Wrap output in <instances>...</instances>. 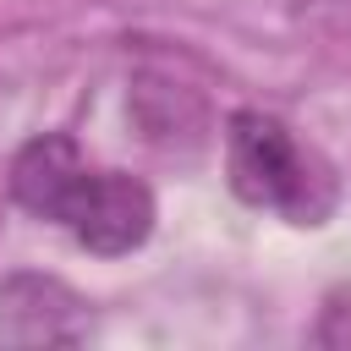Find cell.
<instances>
[{
    "label": "cell",
    "mask_w": 351,
    "mask_h": 351,
    "mask_svg": "<svg viewBox=\"0 0 351 351\" xmlns=\"http://www.w3.org/2000/svg\"><path fill=\"white\" fill-rule=\"evenodd\" d=\"M5 192H11L16 208L49 219L55 230H66L77 247H88L99 258L137 252L154 236V219H159L148 181L110 170V165H93L77 148V137H66V132L27 137L11 159Z\"/></svg>",
    "instance_id": "obj_1"
},
{
    "label": "cell",
    "mask_w": 351,
    "mask_h": 351,
    "mask_svg": "<svg viewBox=\"0 0 351 351\" xmlns=\"http://www.w3.org/2000/svg\"><path fill=\"white\" fill-rule=\"evenodd\" d=\"M225 181L247 208L296 230H318L340 208L335 165L269 110H236L225 121Z\"/></svg>",
    "instance_id": "obj_2"
},
{
    "label": "cell",
    "mask_w": 351,
    "mask_h": 351,
    "mask_svg": "<svg viewBox=\"0 0 351 351\" xmlns=\"http://www.w3.org/2000/svg\"><path fill=\"white\" fill-rule=\"evenodd\" d=\"M93 302L55 274L16 269L0 280V346H82L93 335Z\"/></svg>",
    "instance_id": "obj_3"
},
{
    "label": "cell",
    "mask_w": 351,
    "mask_h": 351,
    "mask_svg": "<svg viewBox=\"0 0 351 351\" xmlns=\"http://www.w3.org/2000/svg\"><path fill=\"white\" fill-rule=\"evenodd\" d=\"M313 340H324V346H351V296H340V302L324 307V318L313 324Z\"/></svg>",
    "instance_id": "obj_4"
}]
</instances>
